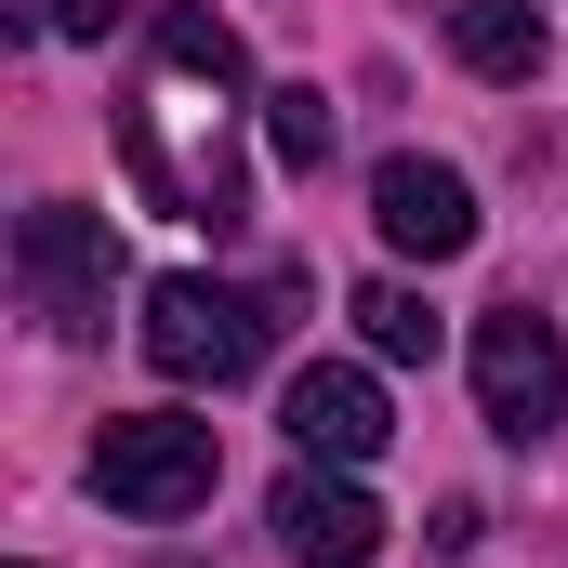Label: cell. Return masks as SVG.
Listing matches in <instances>:
<instances>
[{
	"label": "cell",
	"instance_id": "7",
	"mask_svg": "<svg viewBox=\"0 0 568 568\" xmlns=\"http://www.w3.org/2000/svg\"><path fill=\"white\" fill-rule=\"evenodd\" d=\"M278 424H291V449H304V463H344V476H357V463L384 449V384H371V371H344V357H317V371L291 384Z\"/></svg>",
	"mask_w": 568,
	"mask_h": 568
},
{
	"label": "cell",
	"instance_id": "5",
	"mask_svg": "<svg viewBox=\"0 0 568 568\" xmlns=\"http://www.w3.org/2000/svg\"><path fill=\"white\" fill-rule=\"evenodd\" d=\"M278 556L291 568H371L384 556V503L344 463H304V476H278Z\"/></svg>",
	"mask_w": 568,
	"mask_h": 568
},
{
	"label": "cell",
	"instance_id": "11",
	"mask_svg": "<svg viewBox=\"0 0 568 568\" xmlns=\"http://www.w3.org/2000/svg\"><path fill=\"white\" fill-rule=\"evenodd\" d=\"M40 13H53V40H106V27H120L133 0H40Z\"/></svg>",
	"mask_w": 568,
	"mask_h": 568
},
{
	"label": "cell",
	"instance_id": "6",
	"mask_svg": "<svg viewBox=\"0 0 568 568\" xmlns=\"http://www.w3.org/2000/svg\"><path fill=\"white\" fill-rule=\"evenodd\" d=\"M371 225H384V252L449 265V252H476V185H463L449 159H384V172H371Z\"/></svg>",
	"mask_w": 568,
	"mask_h": 568
},
{
	"label": "cell",
	"instance_id": "4",
	"mask_svg": "<svg viewBox=\"0 0 568 568\" xmlns=\"http://www.w3.org/2000/svg\"><path fill=\"white\" fill-rule=\"evenodd\" d=\"M145 357L172 371V384H239L252 357H265V304L225 278H159L145 291Z\"/></svg>",
	"mask_w": 568,
	"mask_h": 568
},
{
	"label": "cell",
	"instance_id": "2",
	"mask_svg": "<svg viewBox=\"0 0 568 568\" xmlns=\"http://www.w3.org/2000/svg\"><path fill=\"white\" fill-rule=\"evenodd\" d=\"M212 476H225V449L185 410H120L93 436V503H120V516H199Z\"/></svg>",
	"mask_w": 568,
	"mask_h": 568
},
{
	"label": "cell",
	"instance_id": "3",
	"mask_svg": "<svg viewBox=\"0 0 568 568\" xmlns=\"http://www.w3.org/2000/svg\"><path fill=\"white\" fill-rule=\"evenodd\" d=\"M476 410H489V436H556L568 424V344L556 317H529V304H489L476 317Z\"/></svg>",
	"mask_w": 568,
	"mask_h": 568
},
{
	"label": "cell",
	"instance_id": "10",
	"mask_svg": "<svg viewBox=\"0 0 568 568\" xmlns=\"http://www.w3.org/2000/svg\"><path fill=\"white\" fill-rule=\"evenodd\" d=\"M265 145H278V172H317L331 159V106L317 93H265Z\"/></svg>",
	"mask_w": 568,
	"mask_h": 568
},
{
	"label": "cell",
	"instance_id": "9",
	"mask_svg": "<svg viewBox=\"0 0 568 568\" xmlns=\"http://www.w3.org/2000/svg\"><path fill=\"white\" fill-rule=\"evenodd\" d=\"M357 331H371V357H397V371H410V357H436V304H424V291H397V278L357 291Z\"/></svg>",
	"mask_w": 568,
	"mask_h": 568
},
{
	"label": "cell",
	"instance_id": "1",
	"mask_svg": "<svg viewBox=\"0 0 568 568\" xmlns=\"http://www.w3.org/2000/svg\"><path fill=\"white\" fill-rule=\"evenodd\" d=\"M13 291H27V317H40V331L93 344V331H106V304H120V239H106V212L40 199V212L13 225Z\"/></svg>",
	"mask_w": 568,
	"mask_h": 568
},
{
	"label": "cell",
	"instance_id": "8",
	"mask_svg": "<svg viewBox=\"0 0 568 568\" xmlns=\"http://www.w3.org/2000/svg\"><path fill=\"white\" fill-rule=\"evenodd\" d=\"M449 53L476 80H542L556 27H542V0H449Z\"/></svg>",
	"mask_w": 568,
	"mask_h": 568
}]
</instances>
